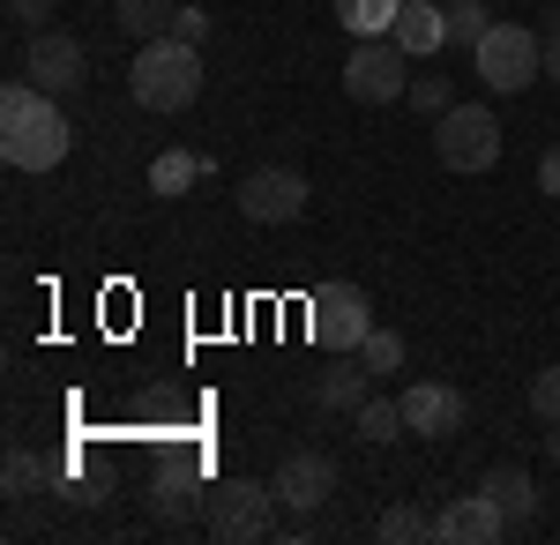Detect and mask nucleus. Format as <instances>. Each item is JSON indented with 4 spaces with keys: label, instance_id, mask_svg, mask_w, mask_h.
Returning <instances> with one entry per match:
<instances>
[{
    "label": "nucleus",
    "instance_id": "f257e3e1",
    "mask_svg": "<svg viewBox=\"0 0 560 545\" xmlns=\"http://www.w3.org/2000/svg\"><path fill=\"white\" fill-rule=\"evenodd\" d=\"M0 150L15 172H52L68 158V113L60 97L38 83H8L0 90Z\"/></svg>",
    "mask_w": 560,
    "mask_h": 545
},
{
    "label": "nucleus",
    "instance_id": "f03ea898",
    "mask_svg": "<svg viewBox=\"0 0 560 545\" xmlns=\"http://www.w3.org/2000/svg\"><path fill=\"white\" fill-rule=\"evenodd\" d=\"M128 90H135V105H150V113H187L195 90H202V53L187 38H142V53L128 68Z\"/></svg>",
    "mask_w": 560,
    "mask_h": 545
},
{
    "label": "nucleus",
    "instance_id": "7ed1b4c3",
    "mask_svg": "<svg viewBox=\"0 0 560 545\" xmlns=\"http://www.w3.org/2000/svg\"><path fill=\"white\" fill-rule=\"evenodd\" d=\"M471 60H478V83H486V90L523 97L530 76H546V38H538V31H523V23H493V31L471 45Z\"/></svg>",
    "mask_w": 560,
    "mask_h": 545
},
{
    "label": "nucleus",
    "instance_id": "20e7f679",
    "mask_svg": "<svg viewBox=\"0 0 560 545\" xmlns=\"http://www.w3.org/2000/svg\"><path fill=\"white\" fill-rule=\"evenodd\" d=\"M433 158L448 172H486L501 158V120H493L486 105H448V113L433 120Z\"/></svg>",
    "mask_w": 560,
    "mask_h": 545
},
{
    "label": "nucleus",
    "instance_id": "39448f33",
    "mask_svg": "<svg viewBox=\"0 0 560 545\" xmlns=\"http://www.w3.org/2000/svg\"><path fill=\"white\" fill-rule=\"evenodd\" d=\"M366 329H374V306H366L359 285H314V299H306V336H314L329 359H337V351H359Z\"/></svg>",
    "mask_w": 560,
    "mask_h": 545
},
{
    "label": "nucleus",
    "instance_id": "423d86ee",
    "mask_svg": "<svg viewBox=\"0 0 560 545\" xmlns=\"http://www.w3.org/2000/svg\"><path fill=\"white\" fill-rule=\"evenodd\" d=\"M277 486H261V478H224V494L210 501V531L224 545H255L269 538V523H277Z\"/></svg>",
    "mask_w": 560,
    "mask_h": 545
},
{
    "label": "nucleus",
    "instance_id": "0eeeda50",
    "mask_svg": "<svg viewBox=\"0 0 560 545\" xmlns=\"http://www.w3.org/2000/svg\"><path fill=\"white\" fill-rule=\"evenodd\" d=\"M404 60H411V53L396 38H359V53L345 60V90L359 105H396V97L411 90L404 83Z\"/></svg>",
    "mask_w": 560,
    "mask_h": 545
},
{
    "label": "nucleus",
    "instance_id": "6e6552de",
    "mask_svg": "<svg viewBox=\"0 0 560 545\" xmlns=\"http://www.w3.org/2000/svg\"><path fill=\"white\" fill-rule=\"evenodd\" d=\"M240 217H255V224H292V217H306V172L255 165L240 179Z\"/></svg>",
    "mask_w": 560,
    "mask_h": 545
},
{
    "label": "nucleus",
    "instance_id": "1a4fd4ad",
    "mask_svg": "<svg viewBox=\"0 0 560 545\" xmlns=\"http://www.w3.org/2000/svg\"><path fill=\"white\" fill-rule=\"evenodd\" d=\"M277 501L292 508V515H314V508H329V494H337V463L322 456V449H292V456L277 463Z\"/></svg>",
    "mask_w": 560,
    "mask_h": 545
},
{
    "label": "nucleus",
    "instance_id": "9d476101",
    "mask_svg": "<svg viewBox=\"0 0 560 545\" xmlns=\"http://www.w3.org/2000/svg\"><path fill=\"white\" fill-rule=\"evenodd\" d=\"M404 426H411L419 441H448V433H464V389H448V381H419V389H404Z\"/></svg>",
    "mask_w": 560,
    "mask_h": 545
},
{
    "label": "nucleus",
    "instance_id": "9b49d317",
    "mask_svg": "<svg viewBox=\"0 0 560 545\" xmlns=\"http://www.w3.org/2000/svg\"><path fill=\"white\" fill-rule=\"evenodd\" d=\"M83 76H90V53L68 38V31H38V38H31V83L38 90L60 97V90H75Z\"/></svg>",
    "mask_w": 560,
    "mask_h": 545
},
{
    "label": "nucleus",
    "instance_id": "f8f14e48",
    "mask_svg": "<svg viewBox=\"0 0 560 545\" xmlns=\"http://www.w3.org/2000/svg\"><path fill=\"white\" fill-rule=\"evenodd\" d=\"M509 531V515L486 501V494H471V501H448L441 515H433V538L441 545H493Z\"/></svg>",
    "mask_w": 560,
    "mask_h": 545
},
{
    "label": "nucleus",
    "instance_id": "ddd939ff",
    "mask_svg": "<svg viewBox=\"0 0 560 545\" xmlns=\"http://www.w3.org/2000/svg\"><path fill=\"white\" fill-rule=\"evenodd\" d=\"M366 396H374V367H366L359 351H337V367L314 381V404H322V411H345V419L366 404Z\"/></svg>",
    "mask_w": 560,
    "mask_h": 545
},
{
    "label": "nucleus",
    "instance_id": "4468645a",
    "mask_svg": "<svg viewBox=\"0 0 560 545\" xmlns=\"http://www.w3.org/2000/svg\"><path fill=\"white\" fill-rule=\"evenodd\" d=\"M388 38L404 45L411 60H427V53L448 45V8H441V0H404V15H396V31H388Z\"/></svg>",
    "mask_w": 560,
    "mask_h": 545
},
{
    "label": "nucleus",
    "instance_id": "2eb2a0df",
    "mask_svg": "<svg viewBox=\"0 0 560 545\" xmlns=\"http://www.w3.org/2000/svg\"><path fill=\"white\" fill-rule=\"evenodd\" d=\"M478 494H486V501L501 508V515H509V523H530V508H538V478H530V471H523V463H493V471H486V486H478Z\"/></svg>",
    "mask_w": 560,
    "mask_h": 545
},
{
    "label": "nucleus",
    "instance_id": "dca6fc26",
    "mask_svg": "<svg viewBox=\"0 0 560 545\" xmlns=\"http://www.w3.org/2000/svg\"><path fill=\"white\" fill-rule=\"evenodd\" d=\"M195 486H202V456H195V449L165 456V463H158V478H150V501H158V515H179V508L195 501Z\"/></svg>",
    "mask_w": 560,
    "mask_h": 545
},
{
    "label": "nucleus",
    "instance_id": "f3484780",
    "mask_svg": "<svg viewBox=\"0 0 560 545\" xmlns=\"http://www.w3.org/2000/svg\"><path fill=\"white\" fill-rule=\"evenodd\" d=\"M396 15H404V0H337V23L359 31V38H388Z\"/></svg>",
    "mask_w": 560,
    "mask_h": 545
},
{
    "label": "nucleus",
    "instance_id": "a211bd4d",
    "mask_svg": "<svg viewBox=\"0 0 560 545\" xmlns=\"http://www.w3.org/2000/svg\"><path fill=\"white\" fill-rule=\"evenodd\" d=\"M351 426H359L374 449H382V441H396V433H411V426H404V396H396V404H388V396H366V404L351 411Z\"/></svg>",
    "mask_w": 560,
    "mask_h": 545
},
{
    "label": "nucleus",
    "instance_id": "6ab92c4d",
    "mask_svg": "<svg viewBox=\"0 0 560 545\" xmlns=\"http://www.w3.org/2000/svg\"><path fill=\"white\" fill-rule=\"evenodd\" d=\"M202 179V158H187V150H165L158 165H150V195H187Z\"/></svg>",
    "mask_w": 560,
    "mask_h": 545
},
{
    "label": "nucleus",
    "instance_id": "aec40b11",
    "mask_svg": "<svg viewBox=\"0 0 560 545\" xmlns=\"http://www.w3.org/2000/svg\"><path fill=\"white\" fill-rule=\"evenodd\" d=\"M173 15H179V8H165V0H120V8H113V23H120V31H135V38H158Z\"/></svg>",
    "mask_w": 560,
    "mask_h": 545
},
{
    "label": "nucleus",
    "instance_id": "412c9836",
    "mask_svg": "<svg viewBox=\"0 0 560 545\" xmlns=\"http://www.w3.org/2000/svg\"><path fill=\"white\" fill-rule=\"evenodd\" d=\"M359 359L374 367V381H382V374H396V367H404V336H396V329H366Z\"/></svg>",
    "mask_w": 560,
    "mask_h": 545
},
{
    "label": "nucleus",
    "instance_id": "4be33fe9",
    "mask_svg": "<svg viewBox=\"0 0 560 545\" xmlns=\"http://www.w3.org/2000/svg\"><path fill=\"white\" fill-rule=\"evenodd\" d=\"M404 105H411V113H427V120H441V113L456 105V83H441V76H419V83L404 90Z\"/></svg>",
    "mask_w": 560,
    "mask_h": 545
},
{
    "label": "nucleus",
    "instance_id": "5701e85b",
    "mask_svg": "<svg viewBox=\"0 0 560 545\" xmlns=\"http://www.w3.org/2000/svg\"><path fill=\"white\" fill-rule=\"evenodd\" d=\"M493 31V15H486V0H464V8H448V45H478Z\"/></svg>",
    "mask_w": 560,
    "mask_h": 545
},
{
    "label": "nucleus",
    "instance_id": "b1692460",
    "mask_svg": "<svg viewBox=\"0 0 560 545\" xmlns=\"http://www.w3.org/2000/svg\"><path fill=\"white\" fill-rule=\"evenodd\" d=\"M382 538H388V545H419V538H433V515H411V508H388V515H382Z\"/></svg>",
    "mask_w": 560,
    "mask_h": 545
},
{
    "label": "nucleus",
    "instance_id": "393cba45",
    "mask_svg": "<svg viewBox=\"0 0 560 545\" xmlns=\"http://www.w3.org/2000/svg\"><path fill=\"white\" fill-rule=\"evenodd\" d=\"M530 411L546 426H560V367H538V374H530Z\"/></svg>",
    "mask_w": 560,
    "mask_h": 545
},
{
    "label": "nucleus",
    "instance_id": "a878e982",
    "mask_svg": "<svg viewBox=\"0 0 560 545\" xmlns=\"http://www.w3.org/2000/svg\"><path fill=\"white\" fill-rule=\"evenodd\" d=\"M38 486H45V463L31 456V449H8V494L23 501V494H38Z\"/></svg>",
    "mask_w": 560,
    "mask_h": 545
},
{
    "label": "nucleus",
    "instance_id": "bb28decb",
    "mask_svg": "<svg viewBox=\"0 0 560 545\" xmlns=\"http://www.w3.org/2000/svg\"><path fill=\"white\" fill-rule=\"evenodd\" d=\"M173 38L202 45V38H210V15H202V8H179V15H173Z\"/></svg>",
    "mask_w": 560,
    "mask_h": 545
},
{
    "label": "nucleus",
    "instance_id": "cd10ccee",
    "mask_svg": "<svg viewBox=\"0 0 560 545\" xmlns=\"http://www.w3.org/2000/svg\"><path fill=\"white\" fill-rule=\"evenodd\" d=\"M8 15L31 23V31H45V23H52V0H8Z\"/></svg>",
    "mask_w": 560,
    "mask_h": 545
},
{
    "label": "nucleus",
    "instance_id": "c85d7f7f",
    "mask_svg": "<svg viewBox=\"0 0 560 545\" xmlns=\"http://www.w3.org/2000/svg\"><path fill=\"white\" fill-rule=\"evenodd\" d=\"M538 38H546V76H553V83H560V8H553V15H546V31H538Z\"/></svg>",
    "mask_w": 560,
    "mask_h": 545
},
{
    "label": "nucleus",
    "instance_id": "c756f323",
    "mask_svg": "<svg viewBox=\"0 0 560 545\" xmlns=\"http://www.w3.org/2000/svg\"><path fill=\"white\" fill-rule=\"evenodd\" d=\"M538 187H546V195L560 202V150H546V165H538Z\"/></svg>",
    "mask_w": 560,
    "mask_h": 545
},
{
    "label": "nucleus",
    "instance_id": "7c9ffc66",
    "mask_svg": "<svg viewBox=\"0 0 560 545\" xmlns=\"http://www.w3.org/2000/svg\"><path fill=\"white\" fill-rule=\"evenodd\" d=\"M441 8H464V0H441Z\"/></svg>",
    "mask_w": 560,
    "mask_h": 545
}]
</instances>
